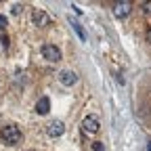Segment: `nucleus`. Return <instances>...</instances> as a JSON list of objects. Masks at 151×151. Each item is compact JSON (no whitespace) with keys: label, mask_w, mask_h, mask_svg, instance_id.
<instances>
[{"label":"nucleus","mask_w":151,"mask_h":151,"mask_svg":"<svg viewBox=\"0 0 151 151\" xmlns=\"http://www.w3.org/2000/svg\"><path fill=\"white\" fill-rule=\"evenodd\" d=\"M21 130H19V126L15 124H6L0 128V139L4 141V145H17L19 141H21Z\"/></svg>","instance_id":"f257e3e1"},{"label":"nucleus","mask_w":151,"mask_h":151,"mask_svg":"<svg viewBox=\"0 0 151 151\" xmlns=\"http://www.w3.org/2000/svg\"><path fill=\"white\" fill-rule=\"evenodd\" d=\"M40 52H42L44 59H46V61H50V63L61 61V50H59V46H55V44H42Z\"/></svg>","instance_id":"f03ea898"},{"label":"nucleus","mask_w":151,"mask_h":151,"mask_svg":"<svg viewBox=\"0 0 151 151\" xmlns=\"http://www.w3.org/2000/svg\"><path fill=\"white\" fill-rule=\"evenodd\" d=\"M99 128H101V122H99L97 116H86V118L82 120V130L88 132V134H97Z\"/></svg>","instance_id":"7ed1b4c3"},{"label":"nucleus","mask_w":151,"mask_h":151,"mask_svg":"<svg viewBox=\"0 0 151 151\" xmlns=\"http://www.w3.org/2000/svg\"><path fill=\"white\" fill-rule=\"evenodd\" d=\"M32 23L36 27H46V25H50V15H46L42 9H36L32 13Z\"/></svg>","instance_id":"20e7f679"},{"label":"nucleus","mask_w":151,"mask_h":151,"mask_svg":"<svg viewBox=\"0 0 151 151\" xmlns=\"http://www.w3.org/2000/svg\"><path fill=\"white\" fill-rule=\"evenodd\" d=\"M130 11H132V2H128V0H122V2H118L116 6H113V15H116L118 19L128 17Z\"/></svg>","instance_id":"39448f33"},{"label":"nucleus","mask_w":151,"mask_h":151,"mask_svg":"<svg viewBox=\"0 0 151 151\" xmlns=\"http://www.w3.org/2000/svg\"><path fill=\"white\" fill-rule=\"evenodd\" d=\"M46 132H48V137H61L63 132H65V124L61 120H52L46 126Z\"/></svg>","instance_id":"423d86ee"},{"label":"nucleus","mask_w":151,"mask_h":151,"mask_svg":"<svg viewBox=\"0 0 151 151\" xmlns=\"http://www.w3.org/2000/svg\"><path fill=\"white\" fill-rule=\"evenodd\" d=\"M59 80L63 86H73L76 82H78V76H76L71 69H61L59 71Z\"/></svg>","instance_id":"0eeeda50"},{"label":"nucleus","mask_w":151,"mask_h":151,"mask_svg":"<svg viewBox=\"0 0 151 151\" xmlns=\"http://www.w3.org/2000/svg\"><path fill=\"white\" fill-rule=\"evenodd\" d=\"M48 111H50V99H48V97L38 99V103H36V113H40V116H46Z\"/></svg>","instance_id":"6e6552de"},{"label":"nucleus","mask_w":151,"mask_h":151,"mask_svg":"<svg viewBox=\"0 0 151 151\" xmlns=\"http://www.w3.org/2000/svg\"><path fill=\"white\" fill-rule=\"evenodd\" d=\"M69 25L73 27V32L78 34V38H80V40H82V42H86V32L82 29V25H80L78 21H76V19H69Z\"/></svg>","instance_id":"1a4fd4ad"},{"label":"nucleus","mask_w":151,"mask_h":151,"mask_svg":"<svg viewBox=\"0 0 151 151\" xmlns=\"http://www.w3.org/2000/svg\"><path fill=\"white\" fill-rule=\"evenodd\" d=\"M90 149H92V151H105V145H103L101 141H92V143H90Z\"/></svg>","instance_id":"9d476101"},{"label":"nucleus","mask_w":151,"mask_h":151,"mask_svg":"<svg viewBox=\"0 0 151 151\" xmlns=\"http://www.w3.org/2000/svg\"><path fill=\"white\" fill-rule=\"evenodd\" d=\"M21 11H23V4H13L11 6V13L13 15H21Z\"/></svg>","instance_id":"9b49d317"},{"label":"nucleus","mask_w":151,"mask_h":151,"mask_svg":"<svg viewBox=\"0 0 151 151\" xmlns=\"http://www.w3.org/2000/svg\"><path fill=\"white\" fill-rule=\"evenodd\" d=\"M143 13H145V15H151V0L143 2Z\"/></svg>","instance_id":"f8f14e48"},{"label":"nucleus","mask_w":151,"mask_h":151,"mask_svg":"<svg viewBox=\"0 0 151 151\" xmlns=\"http://www.w3.org/2000/svg\"><path fill=\"white\" fill-rule=\"evenodd\" d=\"M6 25H9V23H6V17L0 15V29H6Z\"/></svg>","instance_id":"ddd939ff"},{"label":"nucleus","mask_w":151,"mask_h":151,"mask_svg":"<svg viewBox=\"0 0 151 151\" xmlns=\"http://www.w3.org/2000/svg\"><path fill=\"white\" fill-rule=\"evenodd\" d=\"M0 42H2V46L6 48V46H9V38H6V36H2V38H0Z\"/></svg>","instance_id":"4468645a"},{"label":"nucleus","mask_w":151,"mask_h":151,"mask_svg":"<svg viewBox=\"0 0 151 151\" xmlns=\"http://www.w3.org/2000/svg\"><path fill=\"white\" fill-rule=\"evenodd\" d=\"M147 40H149V42H151V29H149V32H147Z\"/></svg>","instance_id":"2eb2a0df"},{"label":"nucleus","mask_w":151,"mask_h":151,"mask_svg":"<svg viewBox=\"0 0 151 151\" xmlns=\"http://www.w3.org/2000/svg\"><path fill=\"white\" fill-rule=\"evenodd\" d=\"M147 151H151V143H149V147H147Z\"/></svg>","instance_id":"dca6fc26"}]
</instances>
